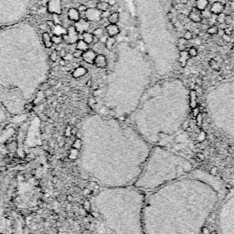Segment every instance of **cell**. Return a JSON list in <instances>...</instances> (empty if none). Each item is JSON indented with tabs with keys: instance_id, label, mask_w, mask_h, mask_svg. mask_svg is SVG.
Here are the masks:
<instances>
[{
	"instance_id": "obj_39",
	"label": "cell",
	"mask_w": 234,
	"mask_h": 234,
	"mask_svg": "<svg viewBox=\"0 0 234 234\" xmlns=\"http://www.w3.org/2000/svg\"><path fill=\"white\" fill-rule=\"evenodd\" d=\"M221 40H222L223 41H226V42H230L231 40V37L230 35H226V34H224L222 37H221Z\"/></svg>"
},
{
	"instance_id": "obj_33",
	"label": "cell",
	"mask_w": 234,
	"mask_h": 234,
	"mask_svg": "<svg viewBox=\"0 0 234 234\" xmlns=\"http://www.w3.org/2000/svg\"><path fill=\"white\" fill-rule=\"evenodd\" d=\"M83 51H81V50L76 49L75 51L73 52L72 56H73V58H75V59H79V58H81V56H83Z\"/></svg>"
},
{
	"instance_id": "obj_42",
	"label": "cell",
	"mask_w": 234,
	"mask_h": 234,
	"mask_svg": "<svg viewBox=\"0 0 234 234\" xmlns=\"http://www.w3.org/2000/svg\"><path fill=\"white\" fill-rule=\"evenodd\" d=\"M66 54H67V53H66V51H65V49H62L60 50V56L61 57V58H63V57H64Z\"/></svg>"
},
{
	"instance_id": "obj_29",
	"label": "cell",
	"mask_w": 234,
	"mask_h": 234,
	"mask_svg": "<svg viewBox=\"0 0 234 234\" xmlns=\"http://www.w3.org/2000/svg\"><path fill=\"white\" fill-rule=\"evenodd\" d=\"M225 17H226V14L223 13H220L219 15H217L216 17V21L219 23V24H222V23H225Z\"/></svg>"
},
{
	"instance_id": "obj_41",
	"label": "cell",
	"mask_w": 234,
	"mask_h": 234,
	"mask_svg": "<svg viewBox=\"0 0 234 234\" xmlns=\"http://www.w3.org/2000/svg\"><path fill=\"white\" fill-rule=\"evenodd\" d=\"M225 34V32H224V29H221V28H219L218 29V32H217V35L219 36V37H222L223 35Z\"/></svg>"
},
{
	"instance_id": "obj_28",
	"label": "cell",
	"mask_w": 234,
	"mask_h": 234,
	"mask_svg": "<svg viewBox=\"0 0 234 234\" xmlns=\"http://www.w3.org/2000/svg\"><path fill=\"white\" fill-rule=\"evenodd\" d=\"M187 53L189 55V57L190 58H194V57H196L198 55L199 51H198V49L196 48V47H191V48H189V49L187 50Z\"/></svg>"
},
{
	"instance_id": "obj_25",
	"label": "cell",
	"mask_w": 234,
	"mask_h": 234,
	"mask_svg": "<svg viewBox=\"0 0 234 234\" xmlns=\"http://www.w3.org/2000/svg\"><path fill=\"white\" fill-rule=\"evenodd\" d=\"M92 35H93L94 37H97L98 39H100L101 37L104 35V29H103V28H95V29L93 30V33H92Z\"/></svg>"
},
{
	"instance_id": "obj_34",
	"label": "cell",
	"mask_w": 234,
	"mask_h": 234,
	"mask_svg": "<svg viewBox=\"0 0 234 234\" xmlns=\"http://www.w3.org/2000/svg\"><path fill=\"white\" fill-rule=\"evenodd\" d=\"M232 16L231 15H230V14H228V15H226V17H225V24H227V25H230L231 24V22H232Z\"/></svg>"
},
{
	"instance_id": "obj_40",
	"label": "cell",
	"mask_w": 234,
	"mask_h": 234,
	"mask_svg": "<svg viewBox=\"0 0 234 234\" xmlns=\"http://www.w3.org/2000/svg\"><path fill=\"white\" fill-rule=\"evenodd\" d=\"M107 37H107V36L104 34L103 36H102V37H101L100 39H99V42H100V43H102V44H105V42H106V40H107Z\"/></svg>"
},
{
	"instance_id": "obj_48",
	"label": "cell",
	"mask_w": 234,
	"mask_h": 234,
	"mask_svg": "<svg viewBox=\"0 0 234 234\" xmlns=\"http://www.w3.org/2000/svg\"><path fill=\"white\" fill-rule=\"evenodd\" d=\"M167 15H168L167 17H168L169 19H170V20H172V17H172V14H171V13H168Z\"/></svg>"
},
{
	"instance_id": "obj_9",
	"label": "cell",
	"mask_w": 234,
	"mask_h": 234,
	"mask_svg": "<svg viewBox=\"0 0 234 234\" xmlns=\"http://www.w3.org/2000/svg\"><path fill=\"white\" fill-rule=\"evenodd\" d=\"M93 64L95 65L97 68H101V69H104L107 67V59L106 57L103 54H97L95 57V60H94Z\"/></svg>"
},
{
	"instance_id": "obj_31",
	"label": "cell",
	"mask_w": 234,
	"mask_h": 234,
	"mask_svg": "<svg viewBox=\"0 0 234 234\" xmlns=\"http://www.w3.org/2000/svg\"><path fill=\"white\" fill-rule=\"evenodd\" d=\"M52 17V21L55 25H60V15L58 14H51Z\"/></svg>"
},
{
	"instance_id": "obj_13",
	"label": "cell",
	"mask_w": 234,
	"mask_h": 234,
	"mask_svg": "<svg viewBox=\"0 0 234 234\" xmlns=\"http://www.w3.org/2000/svg\"><path fill=\"white\" fill-rule=\"evenodd\" d=\"M190 58L187 53V50H182V51L179 52V59H178V63L180 64L181 67H186L187 65V62L188 60V59Z\"/></svg>"
},
{
	"instance_id": "obj_37",
	"label": "cell",
	"mask_w": 234,
	"mask_h": 234,
	"mask_svg": "<svg viewBox=\"0 0 234 234\" xmlns=\"http://www.w3.org/2000/svg\"><path fill=\"white\" fill-rule=\"evenodd\" d=\"M73 59V56L72 54H69V53H67L64 57L62 58V60H64L65 61H68V60H72Z\"/></svg>"
},
{
	"instance_id": "obj_10",
	"label": "cell",
	"mask_w": 234,
	"mask_h": 234,
	"mask_svg": "<svg viewBox=\"0 0 234 234\" xmlns=\"http://www.w3.org/2000/svg\"><path fill=\"white\" fill-rule=\"evenodd\" d=\"M210 12L213 15H219L220 13H223L225 10V5L221 2H214L210 7Z\"/></svg>"
},
{
	"instance_id": "obj_49",
	"label": "cell",
	"mask_w": 234,
	"mask_h": 234,
	"mask_svg": "<svg viewBox=\"0 0 234 234\" xmlns=\"http://www.w3.org/2000/svg\"><path fill=\"white\" fill-rule=\"evenodd\" d=\"M64 63H65V60H62L60 61V64H61V65H64Z\"/></svg>"
},
{
	"instance_id": "obj_32",
	"label": "cell",
	"mask_w": 234,
	"mask_h": 234,
	"mask_svg": "<svg viewBox=\"0 0 234 234\" xmlns=\"http://www.w3.org/2000/svg\"><path fill=\"white\" fill-rule=\"evenodd\" d=\"M184 37V39L186 40H190L192 37H193V34H192V32L191 31H189V30H187L186 32L184 33V35H183V37Z\"/></svg>"
},
{
	"instance_id": "obj_27",
	"label": "cell",
	"mask_w": 234,
	"mask_h": 234,
	"mask_svg": "<svg viewBox=\"0 0 234 234\" xmlns=\"http://www.w3.org/2000/svg\"><path fill=\"white\" fill-rule=\"evenodd\" d=\"M218 27L215 26V25H212V26H210L208 28H207V33L208 35H215L217 34L218 32Z\"/></svg>"
},
{
	"instance_id": "obj_26",
	"label": "cell",
	"mask_w": 234,
	"mask_h": 234,
	"mask_svg": "<svg viewBox=\"0 0 234 234\" xmlns=\"http://www.w3.org/2000/svg\"><path fill=\"white\" fill-rule=\"evenodd\" d=\"M212 13L210 12V10H208V8L204 9L201 11V16H202V18H204V19H208V18H210L212 17Z\"/></svg>"
},
{
	"instance_id": "obj_23",
	"label": "cell",
	"mask_w": 234,
	"mask_h": 234,
	"mask_svg": "<svg viewBox=\"0 0 234 234\" xmlns=\"http://www.w3.org/2000/svg\"><path fill=\"white\" fill-rule=\"evenodd\" d=\"M83 40H84L87 44L93 43V35L89 32L83 33Z\"/></svg>"
},
{
	"instance_id": "obj_1",
	"label": "cell",
	"mask_w": 234,
	"mask_h": 234,
	"mask_svg": "<svg viewBox=\"0 0 234 234\" xmlns=\"http://www.w3.org/2000/svg\"><path fill=\"white\" fill-rule=\"evenodd\" d=\"M208 176L190 172L145 195L144 234H200L220 198Z\"/></svg>"
},
{
	"instance_id": "obj_7",
	"label": "cell",
	"mask_w": 234,
	"mask_h": 234,
	"mask_svg": "<svg viewBox=\"0 0 234 234\" xmlns=\"http://www.w3.org/2000/svg\"><path fill=\"white\" fill-rule=\"evenodd\" d=\"M188 18L190 19L192 22L195 23H200L202 20V16H201V11L197 9L196 8H193L190 12L188 13Z\"/></svg>"
},
{
	"instance_id": "obj_20",
	"label": "cell",
	"mask_w": 234,
	"mask_h": 234,
	"mask_svg": "<svg viewBox=\"0 0 234 234\" xmlns=\"http://www.w3.org/2000/svg\"><path fill=\"white\" fill-rule=\"evenodd\" d=\"M115 37H107V40H106L104 45H105V48L108 50H112L113 46H115Z\"/></svg>"
},
{
	"instance_id": "obj_44",
	"label": "cell",
	"mask_w": 234,
	"mask_h": 234,
	"mask_svg": "<svg viewBox=\"0 0 234 234\" xmlns=\"http://www.w3.org/2000/svg\"><path fill=\"white\" fill-rule=\"evenodd\" d=\"M229 7L231 10H234V0H232V1H230L229 2Z\"/></svg>"
},
{
	"instance_id": "obj_43",
	"label": "cell",
	"mask_w": 234,
	"mask_h": 234,
	"mask_svg": "<svg viewBox=\"0 0 234 234\" xmlns=\"http://www.w3.org/2000/svg\"><path fill=\"white\" fill-rule=\"evenodd\" d=\"M106 2L109 4V6H113V5H115L116 0H107Z\"/></svg>"
},
{
	"instance_id": "obj_15",
	"label": "cell",
	"mask_w": 234,
	"mask_h": 234,
	"mask_svg": "<svg viewBox=\"0 0 234 234\" xmlns=\"http://www.w3.org/2000/svg\"><path fill=\"white\" fill-rule=\"evenodd\" d=\"M208 0H196L195 1V8L199 11L204 10L208 8Z\"/></svg>"
},
{
	"instance_id": "obj_14",
	"label": "cell",
	"mask_w": 234,
	"mask_h": 234,
	"mask_svg": "<svg viewBox=\"0 0 234 234\" xmlns=\"http://www.w3.org/2000/svg\"><path fill=\"white\" fill-rule=\"evenodd\" d=\"M42 40L44 43V46H45L47 49H49V48L52 47L53 43L51 40V36H50L48 32H44L42 34Z\"/></svg>"
},
{
	"instance_id": "obj_2",
	"label": "cell",
	"mask_w": 234,
	"mask_h": 234,
	"mask_svg": "<svg viewBox=\"0 0 234 234\" xmlns=\"http://www.w3.org/2000/svg\"><path fill=\"white\" fill-rule=\"evenodd\" d=\"M191 170L192 166L187 160L164 149L155 147L151 149L134 186L140 189L154 190L189 174Z\"/></svg>"
},
{
	"instance_id": "obj_18",
	"label": "cell",
	"mask_w": 234,
	"mask_h": 234,
	"mask_svg": "<svg viewBox=\"0 0 234 234\" xmlns=\"http://www.w3.org/2000/svg\"><path fill=\"white\" fill-rule=\"evenodd\" d=\"M109 8H110V6L106 1H101V2H98L96 4V8L99 9L100 11H102V12L107 11L109 9Z\"/></svg>"
},
{
	"instance_id": "obj_5",
	"label": "cell",
	"mask_w": 234,
	"mask_h": 234,
	"mask_svg": "<svg viewBox=\"0 0 234 234\" xmlns=\"http://www.w3.org/2000/svg\"><path fill=\"white\" fill-rule=\"evenodd\" d=\"M47 8L50 14L60 15L62 13L61 1L60 0H49L47 5Z\"/></svg>"
},
{
	"instance_id": "obj_4",
	"label": "cell",
	"mask_w": 234,
	"mask_h": 234,
	"mask_svg": "<svg viewBox=\"0 0 234 234\" xmlns=\"http://www.w3.org/2000/svg\"><path fill=\"white\" fill-rule=\"evenodd\" d=\"M63 41H65L68 44H74L77 43L79 40V33L76 31L74 26L69 27L67 29V33L65 35H63Z\"/></svg>"
},
{
	"instance_id": "obj_17",
	"label": "cell",
	"mask_w": 234,
	"mask_h": 234,
	"mask_svg": "<svg viewBox=\"0 0 234 234\" xmlns=\"http://www.w3.org/2000/svg\"><path fill=\"white\" fill-rule=\"evenodd\" d=\"M76 49L81 50V51H86L87 49H89V44H87L84 40H79L76 43Z\"/></svg>"
},
{
	"instance_id": "obj_3",
	"label": "cell",
	"mask_w": 234,
	"mask_h": 234,
	"mask_svg": "<svg viewBox=\"0 0 234 234\" xmlns=\"http://www.w3.org/2000/svg\"><path fill=\"white\" fill-rule=\"evenodd\" d=\"M103 17V12L96 8H89L85 11V18L89 22H99Z\"/></svg>"
},
{
	"instance_id": "obj_11",
	"label": "cell",
	"mask_w": 234,
	"mask_h": 234,
	"mask_svg": "<svg viewBox=\"0 0 234 234\" xmlns=\"http://www.w3.org/2000/svg\"><path fill=\"white\" fill-rule=\"evenodd\" d=\"M106 32L108 34L109 37H115L120 33V29L119 27L116 24H110L106 27Z\"/></svg>"
},
{
	"instance_id": "obj_47",
	"label": "cell",
	"mask_w": 234,
	"mask_h": 234,
	"mask_svg": "<svg viewBox=\"0 0 234 234\" xmlns=\"http://www.w3.org/2000/svg\"><path fill=\"white\" fill-rule=\"evenodd\" d=\"M48 25H49V26H54V23H53L52 20L51 21H48Z\"/></svg>"
},
{
	"instance_id": "obj_45",
	"label": "cell",
	"mask_w": 234,
	"mask_h": 234,
	"mask_svg": "<svg viewBox=\"0 0 234 234\" xmlns=\"http://www.w3.org/2000/svg\"><path fill=\"white\" fill-rule=\"evenodd\" d=\"M189 0H179V3L182 4V5H187L188 3Z\"/></svg>"
},
{
	"instance_id": "obj_24",
	"label": "cell",
	"mask_w": 234,
	"mask_h": 234,
	"mask_svg": "<svg viewBox=\"0 0 234 234\" xmlns=\"http://www.w3.org/2000/svg\"><path fill=\"white\" fill-rule=\"evenodd\" d=\"M51 40L53 44H56V45H60V44L62 43L63 41V37L60 36V35H52L51 36Z\"/></svg>"
},
{
	"instance_id": "obj_21",
	"label": "cell",
	"mask_w": 234,
	"mask_h": 234,
	"mask_svg": "<svg viewBox=\"0 0 234 234\" xmlns=\"http://www.w3.org/2000/svg\"><path fill=\"white\" fill-rule=\"evenodd\" d=\"M53 33L55 35H60V36H63L67 33V29L63 28L61 27V25H56L54 29H53Z\"/></svg>"
},
{
	"instance_id": "obj_30",
	"label": "cell",
	"mask_w": 234,
	"mask_h": 234,
	"mask_svg": "<svg viewBox=\"0 0 234 234\" xmlns=\"http://www.w3.org/2000/svg\"><path fill=\"white\" fill-rule=\"evenodd\" d=\"M208 64H210V68H212L213 69H219V63L217 62L216 60L214 59H211L210 61H208Z\"/></svg>"
},
{
	"instance_id": "obj_19",
	"label": "cell",
	"mask_w": 234,
	"mask_h": 234,
	"mask_svg": "<svg viewBox=\"0 0 234 234\" xmlns=\"http://www.w3.org/2000/svg\"><path fill=\"white\" fill-rule=\"evenodd\" d=\"M108 21L110 24H117L119 21V13L118 12H112L108 16Z\"/></svg>"
},
{
	"instance_id": "obj_38",
	"label": "cell",
	"mask_w": 234,
	"mask_h": 234,
	"mask_svg": "<svg viewBox=\"0 0 234 234\" xmlns=\"http://www.w3.org/2000/svg\"><path fill=\"white\" fill-rule=\"evenodd\" d=\"M87 8H88L86 7L85 5H80L79 8H78V11L80 12V13H81V12H84V13H85V11L87 10Z\"/></svg>"
},
{
	"instance_id": "obj_12",
	"label": "cell",
	"mask_w": 234,
	"mask_h": 234,
	"mask_svg": "<svg viewBox=\"0 0 234 234\" xmlns=\"http://www.w3.org/2000/svg\"><path fill=\"white\" fill-rule=\"evenodd\" d=\"M68 17L69 20H72L73 22H76L81 19V16H80V12L78 9L76 8H69L68 11Z\"/></svg>"
},
{
	"instance_id": "obj_8",
	"label": "cell",
	"mask_w": 234,
	"mask_h": 234,
	"mask_svg": "<svg viewBox=\"0 0 234 234\" xmlns=\"http://www.w3.org/2000/svg\"><path fill=\"white\" fill-rule=\"evenodd\" d=\"M96 55L97 54H96L95 51H94V50H92V49H87L86 51H84L83 53V56H81V58H83V60L85 62L89 63V64H93Z\"/></svg>"
},
{
	"instance_id": "obj_46",
	"label": "cell",
	"mask_w": 234,
	"mask_h": 234,
	"mask_svg": "<svg viewBox=\"0 0 234 234\" xmlns=\"http://www.w3.org/2000/svg\"><path fill=\"white\" fill-rule=\"evenodd\" d=\"M49 84H51V85H55V84H56V81H55V80H50V81H49Z\"/></svg>"
},
{
	"instance_id": "obj_6",
	"label": "cell",
	"mask_w": 234,
	"mask_h": 234,
	"mask_svg": "<svg viewBox=\"0 0 234 234\" xmlns=\"http://www.w3.org/2000/svg\"><path fill=\"white\" fill-rule=\"evenodd\" d=\"M74 28H75L76 31H77L79 34H83L84 32H87V30L89 29L90 22L88 20H86V19H83V18H81L80 20L75 22Z\"/></svg>"
},
{
	"instance_id": "obj_22",
	"label": "cell",
	"mask_w": 234,
	"mask_h": 234,
	"mask_svg": "<svg viewBox=\"0 0 234 234\" xmlns=\"http://www.w3.org/2000/svg\"><path fill=\"white\" fill-rule=\"evenodd\" d=\"M178 48L179 49V51L186 50V49L187 48V40H186L184 37H180L178 41Z\"/></svg>"
},
{
	"instance_id": "obj_35",
	"label": "cell",
	"mask_w": 234,
	"mask_h": 234,
	"mask_svg": "<svg viewBox=\"0 0 234 234\" xmlns=\"http://www.w3.org/2000/svg\"><path fill=\"white\" fill-rule=\"evenodd\" d=\"M58 52H57V50H54L53 52H51V54H50V60H51L52 61H56L57 59H58Z\"/></svg>"
},
{
	"instance_id": "obj_36",
	"label": "cell",
	"mask_w": 234,
	"mask_h": 234,
	"mask_svg": "<svg viewBox=\"0 0 234 234\" xmlns=\"http://www.w3.org/2000/svg\"><path fill=\"white\" fill-rule=\"evenodd\" d=\"M224 32H225V34L226 35H232V33H233V28H231V27H230V26H228L225 29H224Z\"/></svg>"
},
{
	"instance_id": "obj_16",
	"label": "cell",
	"mask_w": 234,
	"mask_h": 234,
	"mask_svg": "<svg viewBox=\"0 0 234 234\" xmlns=\"http://www.w3.org/2000/svg\"><path fill=\"white\" fill-rule=\"evenodd\" d=\"M87 73V69L83 67H78L77 69H75L73 72H72V76L74 78H80L83 77V75H85Z\"/></svg>"
}]
</instances>
